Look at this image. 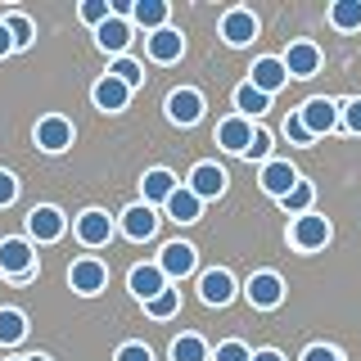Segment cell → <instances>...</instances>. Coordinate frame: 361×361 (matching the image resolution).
I'll use <instances>...</instances> for the list:
<instances>
[{
    "mask_svg": "<svg viewBox=\"0 0 361 361\" xmlns=\"http://www.w3.org/2000/svg\"><path fill=\"white\" fill-rule=\"evenodd\" d=\"M172 361H208V343L199 334H180L172 343Z\"/></svg>",
    "mask_w": 361,
    "mask_h": 361,
    "instance_id": "31",
    "label": "cell"
},
{
    "mask_svg": "<svg viewBox=\"0 0 361 361\" xmlns=\"http://www.w3.org/2000/svg\"><path fill=\"white\" fill-rule=\"evenodd\" d=\"M312 199H316V190L307 185V180H298V185H293L289 195L280 199V208H285L289 217H302V212H312Z\"/></svg>",
    "mask_w": 361,
    "mask_h": 361,
    "instance_id": "29",
    "label": "cell"
},
{
    "mask_svg": "<svg viewBox=\"0 0 361 361\" xmlns=\"http://www.w3.org/2000/svg\"><path fill=\"white\" fill-rule=\"evenodd\" d=\"M248 140H253V122L240 118V113H231V118L217 127V145L226 154H244L248 149Z\"/></svg>",
    "mask_w": 361,
    "mask_h": 361,
    "instance_id": "19",
    "label": "cell"
},
{
    "mask_svg": "<svg viewBox=\"0 0 361 361\" xmlns=\"http://www.w3.org/2000/svg\"><path fill=\"white\" fill-rule=\"evenodd\" d=\"M212 361H253V353H248L240 338H226V343L217 348V357H212Z\"/></svg>",
    "mask_w": 361,
    "mask_h": 361,
    "instance_id": "36",
    "label": "cell"
},
{
    "mask_svg": "<svg viewBox=\"0 0 361 361\" xmlns=\"http://www.w3.org/2000/svg\"><path fill=\"white\" fill-rule=\"evenodd\" d=\"M330 23L338 32H357L361 27V0H334V5H330Z\"/></svg>",
    "mask_w": 361,
    "mask_h": 361,
    "instance_id": "28",
    "label": "cell"
},
{
    "mask_svg": "<svg viewBox=\"0 0 361 361\" xmlns=\"http://www.w3.org/2000/svg\"><path fill=\"white\" fill-rule=\"evenodd\" d=\"M154 231H158V212L149 203H131V208L122 212V235H127V240L145 244V240H154Z\"/></svg>",
    "mask_w": 361,
    "mask_h": 361,
    "instance_id": "12",
    "label": "cell"
},
{
    "mask_svg": "<svg viewBox=\"0 0 361 361\" xmlns=\"http://www.w3.org/2000/svg\"><path fill=\"white\" fill-rule=\"evenodd\" d=\"M267 154H271V135L262 127H253V140H248L244 158H248V163H267Z\"/></svg>",
    "mask_w": 361,
    "mask_h": 361,
    "instance_id": "34",
    "label": "cell"
},
{
    "mask_svg": "<svg viewBox=\"0 0 361 361\" xmlns=\"http://www.w3.org/2000/svg\"><path fill=\"white\" fill-rule=\"evenodd\" d=\"M280 63H285L289 77H316V68H321V50H316L312 41H293Z\"/></svg>",
    "mask_w": 361,
    "mask_h": 361,
    "instance_id": "18",
    "label": "cell"
},
{
    "mask_svg": "<svg viewBox=\"0 0 361 361\" xmlns=\"http://www.w3.org/2000/svg\"><path fill=\"white\" fill-rule=\"evenodd\" d=\"M176 307H180V293H176V289H163L158 298L145 302V312H149L154 321H167V316H176Z\"/></svg>",
    "mask_w": 361,
    "mask_h": 361,
    "instance_id": "33",
    "label": "cell"
},
{
    "mask_svg": "<svg viewBox=\"0 0 361 361\" xmlns=\"http://www.w3.org/2000/svg\"><path fill=\"white\" fill-rule=\"evenodd\" d=\"M235 109H240V118H248V122H253V118H262V113L271 109V95H262V90H253V86H240V90H235Z\"/></svg>",
    "mask_w": 361,
    "mask_h": 361,
    "instance_id": "27",
    "label": "cell"
},
{
    "mask_svg": "<svg viewBox=\"0 0 361 361\" xmlns=\"http://www.w3.org/2000/svg\"><path fill=\"white\" fill-rule=\"evenodd\" d=\"M127 289H131L140 302H149V298H158V293L167 289V276L158 271V262H140V267H131V276H127Z\"/></svg>",
    "mask_w": 361,
    "mask_h": 361,
    "instance_id": "13",
    "label": "cell"
},
{
    "mask_svg": "<svg viewBox=\"0 0 361 361\" xmlns=\"http://www.w3.org/2000/svg\"><path fill=\"white\" fill-rule=\"evenodd\" d=\"M5 361H27V357H5Z\"/></svg>",
    "mask_w": 361,
    "mask_h": 361,
    "instance_id": "45",
    "label": "cell"
},
{
    "mask_svg": "<svg viewBox=\"0 0 361 361\" xmlns=\"http://www.w3.org/2000/svg\"><path fill=\"white\" fill-rule=\"evenodd\" d=\"M257 180H262V190L271 199H285L293 185H298V172H293V163H285V158H271V163H262V172H257Z\"/></svg>",
    "mask_w": 361,
    "mask_h": 361,
    "instance_id": "9",
    "label": "cell"
},
{
    "mask_svg": "<svg viewBox=\"0 0 361 361\" xmlns=\"http://www.w3.org/2000/svg\"><path fill=\"white\" fill-rule=\"evenodd\" d=\"M195 262H199V253H195V244H167L163 253H158V271H163L167 280H180V276H190L195 271Z\"/></svg>",
    "mask_w": 361,
    "mask_h": 361,
    "instance_id": "14",
    "label": "cell"
},
{
    "mask_svg": "<svg viewBox=\"0 0 361 361\" xmlns=\"http://www.w3.org/2000/svg\"><path fill=\"white\" fill-rule=\"evenodd\" d=\"M330 221L321 217V212H302V217H293L289 226V244L293 248H302V253H316V248H325L330 244Z\"/></svg>",
    "mask_w": 361,
    "mask_h": 361,
    "instance_id": "1",
    "label": "cell"
},
{
    "mask_svg": "<svg viewBox=\"0 0 361 361\" xmlns=\"http://www.w3.org/2000/svg\"><path fill=\"white\" fill-rule=\"evenodd\" d=\"M5 54H14V41H9V27L0 23V59H5Z\"/></svg>",
    "mask_w": 361,
    "mask_h": 361,
    "instance_id": "42",
    "label": "cell"
},
{
    "mask_svg": "<svg viewBox=\"0 0 361 361\" xmlns=\"http://www.w3.org/2000/svg\"><path fill=\"white\" fill-rule=\"evenodd\" d=\"M95 45H99L104 54H113V59H118V54H127V45H131V23L109 14V18L95 27Z\"/></svg>",
    "mask_w": 361,
    "mask_h": 361,
    "instance_id": "16",
    "label": "cell"
},
{
    "mask_svg": "<svg viewBox=\"0 0 361 361\" xmlns=\"http://www.w3.org/2000/svg\"><path fill=\"white\" fill-rule=\"evenodd\" d=\"M109 77H118V82L127 86V90H135V86L145 82V68L135 63V59H127V54H118V59L109 63Z\"/></svg>",
    "mask_w": 361,
    "mask_h": 361,
    "instance_id": "30",
    "label": "cell"
},
{
    "mask_svg": "<svg viewBox=\"0 0 361 361\" xmlns=\"http://www.w3.org/2000/svg\"><path fill=\"white\" fill-rule=\"evenodd\" d=\"M244 298L253 302L257 312H271V307H280V302H285V280H280L276 271H257V276H248Z\"/></svg>",
    "mask_w": 361,
    "mask_h": 361,
    "instance_id": "3",
    "label": "cell"
},
{
    "mask_svg": "<svg viewBox=\"0 0 361 361\" xmlns=\"http://www.w3.org/2000/svg\"><path fill=\"white\" fill-rule=\"evenodd\" d=\"M131 18L140 23L145 32H163L167 27V0H135V5H131Z\"/></svg>",
    "mask_w": 361,
    "mask_h": 361,
    "instance_id": "25",
    "label": "cell"
},
{
    "mask_svg": "<svg viewBox=\"0 0 361 361\" xmlns=\"http://www.w3.org/2000/svg\"><path fill=\"white\" fill-rule=\"evenodd\" d=\"M0 276H9V280L37 276V253H32L27 240H0Z\"/></svg>",
    "mask_w": 361,
    "mask_h": 361,
    "instance_id": "2",
    "label": "cell"
},
{
    "mask_svg": "<svg viewBox=\"0 0 361 361\" xmlns=\"http://www.w3.org/2000/svg\"><path fill=\"white\" fill-rule=\"evenodd\" d=\"M109 240H113V217H109V212H99V208H86L82 217H77V244L104 248Z\"/></svg>",
    "mask_w": 361,
    "mask_h": 361,
    "instance_id": "7",
    "label": "cell"
},
{
    "mask_svg": "<svg viewBox=\"0 0 361 361\" xmlns=\"http://www.w3.org/2000/svg\"><path fill=\"white\" fill-rule=\"evenodd\" d=\"M113 361H154V353H149L145 343H122V348H118V357H113Z\"/></svg>",
    "mask_w": 361,
    "mask_h": 361,
    "instance_id": "39",
    "label": "cell"
},
{
    "mask_svg": "<svg viewBox=\"0 0 361 361\" xmlns=\"http://www.w3.org/2000/svg\"><path fill=\"white\" fill-rule=\"evenodd\" d=\"M285 82H289L285 63H280V59H271V54H267V59H257L253 68H248V86H253V90H262V95H276V90L285 86Z\"/></svg>",
    "mask_w": 361,
    "mask_h": 361,
    "instance_id": "17",
    "label": "cell"
},
{
    "mask_svg": "<svg viewBox=\"0 0 361 361\" xmlns=\"http://www.w3.org/2000/svg\"><path fill=\"white\" fill-rule=\"evenodd\" d=\"M63 212L59 208H50V203H41V208H32V217H27V231H32V240L37 244H54L63 235Z\"/></svg>",
    "mask_w": 361,
    "mask_h": 361,
    "instance_id": "15",
    "label": "cell"
},
{
    "mask_svg": "<svg viewBox=\"0 0 361 361\" xmlns=\"http://www.w3.org/2000/svg\"><path fill=\"white\" fill-rule=\"evenodd\" d=\"M185 54V37L176 27H163V32H149V59L154 63H176Z\"/></svg>",
    "mask_w": 361,
    "mask_h": 361,
    "instance_id": "21",
    "label": "cell"
},
{
    "mask_svg": "<svg viewBox=\"0 0 361 361\" xmlns=\"http://www.w3.org/2000/svg\"><path fill=\"white\" fill-rule=\"evenodd\" d=\"M167 118H172L176 127H195V122L203 118V95L190 90V86L172 90V95H167Z\"/></svg>",
    "mask_w": 361,
    "mask_h": 361,
    "instance_id": "11",
    "label": "cell"
},
{
    "mask_svg": "<svg viewBox=\"0 0 361 361\" xmlns=\"http://www.w3.org/2000/svg\"><path fill=\"white\" fill-rule=\"evenodd\" d=\"M235 293H240V285H235V276L231 271H203V280H199V298L208 302V307H226V302H235Z\"/></svg>",
    "mask_w": 361,
    "mask_h": 361,
    "instance_id": "8",
    "label": "cell"
},
{
    "mask_svg": "<svg viewBox=\"0 0 361 361\" xmlns=\"http://www.w3.org/2000/svg\"><path fill=\"white\" fill-rule=\"evenodd\" d=\"M27 361H50V357H41V353H37V357H27Z\"/></svg>",
    "mask_w": 361,
    "mask_h": 361,
    "instance_id": "44",
    "label": "cell"
},
{
    "mask_svg": "<svg viewBox=\"0 0 361 361\" xmlns=\"http://www.w3.org/2000/svg\"><path fill=\"white\" fill-rule=\"evenodd\" d=\"M302 361H338V353H334L330 343H312L307 353H302Z\"/></svg>",
    "mask_w": 361,
    "mask_h": 361,
    "instance_id": "41",
    "label": "cell"
},
{
    "mask_svg": "<svg viewBox=\"0 0 361 361\" xmlns=\"http://www.w3.org/2000/svg\"><path fill=\"white\" fill-rule=\"evenodd\" d=\"M14 199H18V176L14 172H0V208H9Z\"/></svg>",
    "mask_w": 361,
    "mask_h": 361,
    "instance_id": "38",
    "label": "cell"
},
{
    "mask_svg": "<svg viewBox=\"0 0 361 361\" xmlns=\"http://www.w3.org/2000/svg\"><path fill=\"white\" fill-rule=\"evenodd\" d=\"M253 361H285V357H280L276 348H262V353H253Z\"/></svg>",
    "mask_w": 361,
    "mask_h": 361,
    "instance_id": "43",
    "label": "cell"
},
{
    "mask_svg": "<svg viewBox=\"0 0 361 361\" xmlns=\"http://www.w3.org/2000/svg\"><path fill=\"white\" fill-rule=\"evenodd\" d=\"M27 338V316H23L18 307H0V343L14 348Z\"/></svg>",
    "mask_w": 361,
    "mask_h": 361,
    "instance_id": "26",
    "label": "cell"
},
{
    "mask_svg": "<svg viewBox=\"0 0 361 361\" xmlns=\"http://www.w3.org/2000/svg\"><path fill=\"white\" fill-rule=\"evenodd\" d=\"M68 285L82 293V298H95V293L109 285V267L99 262V257H77V262L68 267Z\"/></svg>",
    "mask_w": 361,
    "mask_h": 361,
    "instance_id": "4",
    "label": "cell"
},
{
    "mask_svg": "<svg viewBox=\"0 0 361 361\" xmlns=\"http://www.w3.org/2000/svg\"><path fill=\"white\" fill-rule=\"evenodd\" d=\"M90 95H95V109H104V113H122L127 109V99H131V90L118 82V77H99L95 82V90H90Z\"/></svg>",
    "mask_w": 361,
    "mask_h": 361,
    "instance_id": "23",
    "label": "cell"
},
{
    "mask_svg": "<svg viewBox=\"0 0 361 361\" xmlns=\"http://www.w3.org/2000/svg\"><path fill=\"white\" fill-rule=\"evenodd\" d=\"M0 23L9 27V41H14V50H27V45H32V18H27V14H5Z\"/></svg>",
    "mask_w": 361,
    "mask_h": 361,
    "instance_id": "32",
    "label": "cell"
},
{
    "mask_svg": "<svg viewBox=\"0 0 361 361\" xmlns=\"http://www.w3.org/2000/svg\"><path fill=\"white\" fill-rule=\"evenodd\" d=\"M285 135H289L293 145H312V131L302 127V118H298V113H289V118H285Z\"/></svg>",
    "mask_w": 361,
    "mask_h": 361,
    "instance_id": "37",
    "label": "cell"
},
{
    "mask_svg": "<svg viewBox=\"0 0 361 361\" xmlns=\"http://www.w3.org/2000/svg\"><path fill=\"white\" fill-rule=\"evenodd\" d=\"M163 208H167V217L180 221V226H190V221H199V217H203V203L190 195L185 185H176V190H172V199H167Z\"/></svg>",
    "mask_w": 361,
    "mask_h": 361,
    "instance_id": "24",
    "label": "cell"
},
{
    "mask_svg": "<svg viewBox=\"0 0 361 361\" xmlns=\"http://www.w3.org/2000/svg\"><path fill=\"white\" fill-rule=\"evenodd\" d=\"M68 145H73V122H68V118L50 113V118L37 122V149L41 154H63Z\"/></svg>",
    "mask_w": 361,
    "mask_h": 361,
    "instance_id": "6",
    "label": "cell"
},
{
    "mask_svg": "<svg viewBox=\"0 0 361 361\" xmlns=\"http://www.w3.org/2000/svg\"><path fill=\"white\" fill-rule=\"evenodd\" d=\"M257 37V18L248 14V9H231V14L221 18V41L226 45H248Z\"/></svg>",
    "mask_w": 361,
    "mask_h": 361,
    "instance_id": "20",
    "label": "cell"
},
{
    "mask_svg": "<svg viewBox=\"0 0 361 361\" xmlns=\"http://www.w3.org/2000/svg\"><path fill=\"white\" fill-rule=\"evenodd\" d=\"M298 118H302V127H307L312 140H316V135H330L338 127V104H334V99H325V95H312L307 104L298 109Z\"/></svg>",
    "mask_w": 361,
    "mask_h": 361,
    "instance_id": "5",
    "label": "cell"
},
{
    "mask_svg": "<svg viewBox=\"0 0 361 361\" xmlns=\"http://www.w3.org/2000/svg\"><path fill=\"white\" fill-rule=\"evenodd\" d=\"M343 127L353 135H361V99H348L343 104Z\"/></svg>",
    "mask_w": 361,
    "mask_h": 361,
    "instance_id": "40",
    "label": "cell"
},
{
    "mask_svg": "<svg viewBox=\"0 0 361 361\" xmlns=\"http://www.w3.org/2000/svg\"><path fill=\"white\" fill-rule=\"evenodd\" d=\"M176 185H180V180L167 172V167H154V172H145V180H140V195H145V203H149V208H158V203L172 199Z\"/></svg>",
    "mask_w": 361,
    "mask_h": 361,
    "instance_id": "22",
    "label": "cell"
},
{
    "mask_svg": "<svg viewBox=\"0 0 361 361\" xmlns=\"http://www.w3.org/2000/svg\"><path fill=\"white\" fill-rule=\"evenodd\" d=\"M77 14H82V23L99 27V23L109 18V0H82V5H77Z\"/></svg>",
    "mask_w": 361,
    "mask_h": 361,
    "instance_id": "35",
    "label": "cell"
},
{
    "mask_svg": "<svg viewBox=\"0 0 361 361\" xmlns=\"http://www.w3.org/2000/svg\"><path fill=\"white\" fill-rule=\"evenodd\" d=\"M185 190H190L199 203H203V199H221V195H226V172H221L217 163H199L195 172H190V180H185Z\"/></svg>",
    "mask_w": 361,
    "mask_h": 361,
    "instance_id": "10",
    "label": "cell"
}]
</instances>
